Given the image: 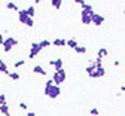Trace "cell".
Listing matches in <instances>:
<instances>
[{"label": "cell", "mask_w": 125, "mask_h": 116, "mask_svg": "<svg viewBox=\"0 0 125 116\" xmlns=\"http://www.w3.org/2000/svg\"><path fill=\"white\" fill-rule=\"evenodd\" d=\"M43 94H45L46 97H49L51 100H57V98L60 97V94H61V88L57 86V85L45 86V88H43Z\"/></svg>", "instance_id": "obj_1"}, {"label": "cell", "mask_w": 125, "mask_h": 116, "mask_svg": "<svg viewBox=\"0 0 125 116\" xmlns=\"http://www.w3.org/2000/svg\"><path fill=\"white\" fill-rule=\"evenodd\" d=\"M66 79H67V72L64 69H61L58 72H54V74H52V82H54V85H57V86H60L61 84H64Z\"/></svg>", "instance_id": "obj_2"}, {"label": "cell", "mask_w": 125, "mask_h": 116, "mask_svg": "<svg viewBox=\"0 0 125 116\" xmlns=\"http://www.w3.org/2000/svg\"><path fill=\"white\" fill-rule=\"evenodd\" d=\"M20 45V40H17L15 37H8V39H5V42H3V51L8 54V52H10L12 51V48H15V46H18Z\"/></svg>", "instance_id": "obj_3"}, {"label": "cell", "mask_w": 125, "mask_h": 116, "mask_svg": "<svg viewBox=\"0 0 125 116\" xmlns=\"http://www.w3.org/2000/svg\"><path fill=\"white\" fill-rule=\"evenodd\" d=\"M104 20H106V18H104L103 15H100V13H92V16H91V21H92V24H94V25H97V27L103 25Z\"/></svg>", "instance_id": "obj_4"}, {"label": "cell", "mask_w": 125, "mask_h": 116, "mask_svg": "<svg viewBox=\"0 0 125 116\" xmlns=\"http://www.w3.org/2000/svg\"><path fill=\"white\" fill-rule=\"evenodd\" d=\"M40 51H42V49L39 48V45H37L36 42H33V43H31V48H30V52H28V57H30V58H34V57L39 55Z\"/></svg>", "instance_id": "obj_5"}, {"label": "cell", "mask_w": 125, "mask_h": 116, "mask_svg": "<svg viewBox=\"0 0 125 116\" xmlns=\"http://www.w3.org/2000/svg\"><path fill=\"white\" fill-rule=\"evenodd\" d=\"M49 65H52V67L55 69V72H58V70H61V69H62V60H61V58L49 60Z\"/></svg>", "instance_id": "obj_6"}, {"label": "cell", "mask_w": 125, "mask_h": 116, "mask_svg": "<svg viewBox=\"0 0 125 116\" xmlns=\"http://www.w3.org/2000/svg\"><path fill=\"white\" fill-rule=\"evenodd\" d=\"M30 18V16L27 15V12H25V9H20L18 11V20H20V22L21 24H24L25 25V22H27V20Z\"/></svg>", "instance_id": "obj_7"}, {"label": "cell", "mask_w": 125, "mask_h": 116, "mask_svg": "<svg viewBox=\"0 0 125 116\" xmlns=\"http://www.w3.org/2000/svg\"><path fill=\"white\" fill-rule=\"evenodd\" d=\"M91 16H92V15H86L83 11H81V21H82L83 25H91V24H92Z\"/></svg>", "instance_id": "obj_8"}, {"label": "cell", "mask_w": 125, "mask_h": 116, "mask_svg": "<svg viewBox=\"0 0 125 116\" xmlns=\"http://www.w3.org/2000/svg\"><path fill=\"white\" fill-rule=\"evenodd\" d=\"M33 73L34 74H40V76H46V70L42 67L40 64H36L34 67H33Z\"/></svg>", "instance_id": "obj_9"}, {"label": "cell", "mask_w": 125, "mask_h": 116, "mask_svg": "<svg viewBox=\"0 0 125 116\" xmlns=\"http://www.w3.org/2000/svg\"><path fill=\"white\" fill-rule=\"evenodd\" d=\"M51 45H54V46H66L67 45V40L66 39H55V40H51Z\"/></svg>", "instance_id": "obj_10"}, {"label": "cell", "mask_w": 125, "mask_h": 116, "mask_svg": "<svg viewBox=\"0 0 125 116\" xmlns=\"http://www.w3.org/2000/svg\"><path fill=\"white\" fill-rule=\"evenodd\" d=\"M0 73H5L6 76L10 73V72H9V69H8V64H6L3 60H0Z\"/></svg>", "instance_id": "obj_11"}, {"label": "cell", "mask_w": 125, "mask_h": 116, "mask_svg": "<svg viewBox=\"0 0 125 116\" xmlns=\"http://www.w3.org/2000/svg\"><path fill=\"white\" fill-rule=\"evenodd\" d=\"M0 113L5 115V116H10V112H9V106H8V103L0 106Z\"/></svg>", "instance_id": "obj_12"}, {"label": "cell", "mask_w": 125, "mask_h": 116, "mask_svg": "<svg viewBox=\"0 0 125 116\" xmlns=\"http://www.w3.org/2000/svg\"><path fill=\"white\" fill-rule=\"evenodd\" d=\"M66 46H69V48H72V49H76L77 46H79V42H77L76 39H69Z\"/></svg>", "instance_id": "obj_13"}, {"label": "cell", "mask_w": 125, "mask_h": 116, "mask_svg": "<svg viewBox=\"0 0 125 116\" xmlns=\"http://www.w3.org/2000/svg\"><path fill=\"white\" fill-rule=\"evenodd\" d=\"M107 54H109V51L106 48H100L98 49V54H97V58H101L103 60V57H107Z\"/></svg>", "instance_id": "obj_14"}, {"label": "cell", "mask_w": 125, "mask_h": 116, "mask_svg": "<svg viewBox=\"0 0 125 116\" xmlns=\"http://www.w3.org/2000/svg\"><path fill=\"white\" fill-rule=\"evenodd\" d=\"M25 12H27V15L30 16V18H33V16L36 15V9H34V6L31 5V6H28L27 9H25Z\"/></svg>", "instance_id": "obj_15"}, {"label": "cell", "mask_w": 125, "mask_h": 116, "mask_svg": "<svg viewBox=\"0 0 125 116\" xmlns=\"http://www.w3.org/2000/svg\"><path fill=\"white\" fill-rule=\"evenodd\" d=\"M51 5H52V8H55V9H60V8L62 6V0H51Z\"/></svg>", "instance_id": "obj_16"}, {"label": "cell", "mask_w": 125, "mask_h": 116, "mask_svg": "<svg viewBox=\"0 0 125 116\" xmlns=\"http://www.w3.org/2000/svg\"><path fill=\"white\" fill-rule=\"evenodd\" d=\"M6 8L10 9V11H20V8L17 6V3H13V2H8L6 3Z\"/></svg>", "instance_id": "obj_17"}, {"label": "cell", "mask_w": 125, "mask_h": 116, "mask_svg": "<svg viewBox=\"0 0 125 116\" xmlns=\"http://www.w3.org/2000/svg\"><path fill=\"white\" fill-rule=\"evenodd\" d=\"M37 45H39V48H40V49H43V48H48V46H51V40H40Z\"/></svg>", "instance_id": "obj_18"}, {"label": "cell", "mask_w": 125, "mask_h": 116, "mask_svg": "<svg viewBox=\"0 0 125 116\" xmlns=\"http://www.w3.org/2000/svg\"><path fill=\"white\" fill-rule=\"evenodd\" d=\"M95 73H97V77H103V76H106V69L104 67H100V69L95 70Z\"/></svg>", "instance_id": "obj_19"}, {"label": "cell", "mask_w": 125, "mask_h": 116, "mask_svg": "<svg viewBox=\"0 0 125 116\" xmlns=\"http://www.w3.org/2000/svg\"><path fill=\"white\" fill-rule=\"evenodd\" d=\"M74 52H77V54H86V48L82 46V45H79V46L74 49Z\"/></svg>", "instance_id": "obj_20"}, {"label": "cell", "mask_w": 125, "mask_h": 116, "mask_svg": "<svg viewBox=\"0 0 125 116\" xmlns=\"http://www.w3.org/2000/svg\"><path fill=\"white\" fill-rule=\"evenodd\" d=\"M8 76H9L12 80H20V77H21V76H20V73H17V72H12V73H9Z\"/></svg>", "instance_id": "obj_21"}, {"label": "cell", "mask_w": 125, "mask_h": 116, "mask_svg": "<svg viewBox=\"0 0 125 116\" xmlns=\"http://www.w3.org/2000/svg\"><path fill=\"white\" fill-rule=\"evenodd\" d=\"M94 64H95V70H97V69L103 67V60H101V58H97L95 61H94Z\"/></svg>", "instance_id": "obj_22"}, {"label": "cell", "mask_w": 125, "mask_h": 116, "mask_svg": "<svg viewBox=\"0 0 125 116\" xmlns=\"http://www.w3.org/2000/svg\"><path fill=\"white\" fill-rule=\"evenodd\" d=\"M24 64H25V61H24V60H18V61L15 63L13 65H15V69H20V67H22Z\"/></svg>", "instance_id": "obj_23"}, {"label": "cell", "mask_w": 125, "mask_h": 116, "mask_svg": "<svg viewBox=\"0 0 125 116\" xmlns=\"http://www.w3.org/2000/svg\"><path fill=\"white\" fill-rule=\"evenodd\" d=\"M25 25H27L28 28H33V27H34V21H33V18H28L27 22H25Z\"/></svg>", "instance_id": "obj_24"}, {"label": "cell", "mask_w": 125, "mask_h": 116, "mask_svg": "<svg viewBox=\"0 0 125 116\" xmlns=\"http://www.w3.org/2000/svg\"><path fill=\"white\" fill-rule=\"evenodd\" d=\"M8 101H6V95L5 94H0V106L2 104H6Z\"/></svg>", "instance_id": "obj_25"}, {"label": "cell", "mask_w": 125, "mask_h": 116, "mask_svg": "<svg viewBox=\"0 0 125 116\" xmlns=\"http://www.w3.org/2000/svg\"><path fill=\"white\" fill-rule=\"evenodd\" d=\"M89 113H91L92 116H98V113H100V112H98V109H95V107H92V109L89 110Z\"/></svg>", "instance_id": "obj_26"}, {"label": "cell", "mask_w": 125, "mask_h": 116, "mask_svg": "<svg viewBox=\"0 0 125 116\" xmlns=\"http://www.w3.org/2000/svg\"><path fill=\"white\" fill-rule=\"evenodd\" d=\"M52 85H54L52 79H48V80H46V84H45V86H52Z\"/></svg>", "instance_id": "obj_27"}, {"label": "cell", "mask_w": 125, "mask_h": 116, "mask_svg": "<svg viewBox=\"0 0 125 116\" xmlns=\"http://www.w3.org/2000/svg\"><path fill=\"white\" fill-rule=\"evenodd\" d=\"M20 107H21L22 110H27V104H25L24 101H21V103H20Z\"/></svg>", "instance_id": "obj_28"}, {"label": "cell", "mask_w": 125, "mask_h": 116, "mask_svg": "<svg viewBox=\"0 0 125 116\" xmlns=\"http://www.w3.org/2000/svg\"><path fill=\"white\" fill-rule=\"evenodd\" d=\"M3 42H5V37L2 34V31H0V45H3Z\"/></svg>", "instance_id": "obj_29"}, {"label": "cell", "mask_w": 125, "mask_h": 116, "mask_svg": "<svg viewBox=\"0 0 125 116\" xmlns=\"http://www.w3.org/2000/svg\"><path fill=\"white\" fill-rule=\"evenodd\" d=\"M113 65H115V67H118V65H121V61H119V60H115V61H113Z\"/></svg>", "instance_id": "obj_30"}, {"label": "cell", "mask_w": 125, "mask_h": 116, "mask_svg": "<svg viewBox=\"0 0 125 116\" xmlns=\"http://www.w3.org/2000/svg\"><path fill=\"white\" fill-rule=\"evenodd\" d=\"M27 116H36V112H27Z\"/></svg>", "instance_id": "obj_31"}, {"label": "cell", "mask_w": 125, "mask_h": 116, "mask_svg": "<svg viewBox=\"0 0 125 116\" xmlns=\"http://www.w3.org/2000/svg\"><path fill=\"white\" fill-rule=\"evenodd\" d=\"M122 92H125V85H122V86H121V94H122Z\"/></svg>", "instance_id": "obj_32"}, {"label": "cell", "mask_w": 125, "mask_h": 116, "mask_svg": "<svg viewBox=\"0 0 125 116\" xmlns=\"http://www.w3.org/2000/svg\"><path fill=\"white\" fill-rule=\"evenodd\" d=\"M124 15H125V9H124Z\"/></svg>", "instance_id": "obj_33"}]
</instances>
